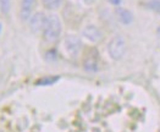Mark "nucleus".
Segmentation results:
<instances>
[{
    "label": "nucleus",
    "instance_id": "obj_1",
    "mask_svg": "<svg viewBox=\"0 0 160 132\" xmlns=\"http://www.w3.org/2000/svg\"><path fill=\"white\" fill-rule=\"evenodd\" d=\"M62 31L61 20L58 15H49L47 18V23L43 29V37L47 43H54L59 39Z\"/></svg>",
    "mask_w": 160,
    "mask_h": 132
},
{
    "label": "nucleus",
    "instance_id": "obj_2",
    "mask_svg": "<svg viewBox=\"0 0 160 132\" xmlns=\"http://www.w3.org/2000/svg\"><path fill=\"white\" fill-rule=\"evenodd\" d=\"M108 53L112 60H120L126 53V40L121 36L112 37L108 44Z\"/></svg>",
    "mask_w": 160,
    "mask_h": 132
},
{
    "label": "nucleus",
    "instance_id": "obj_3",
    "mask_svg": "<svg viewBox=\"0 0 160 132\" xmlns=\"http://www.w3.org/2000/svg\"><path fill=\"white\" fill-rule=\"evenodd\" d=\"M98 61H99V55L97 49L91 48L84 53V58H83V69L86 71L89 72H94L98 70Z\"/></svg>",
    "mask_w": 160,
    "mask_h": 132
},
{
    "label": "nucleus",
    "instance_id": "obj_4",
    "mask_svg": "<svg viewBox=\"0 0 160 132\" xmlns=\"http://www.w3.org/2000/svg\"><path fill=\"white\" fill-rule=\"evenodd\" d=\"M64 47L70 56H77L82 50V40L77 36H67L64 40Z\"/></svg>",
    "mask_w": 160,
    "mask_h": 132
},
{
    "label": "nucleus",
    "instance_id": "obj_5",
    "mask_svg": "<svg viewBox=\"0 0 160 132\" xmlns=\"http://www.w3.org/2000/svg\"><path fill=\"white\" fill-rule=\"evenodd\" d=\"M47 18L48 16H45V13L38 11V13H33L31 16V18L28 20L29 21V27H31V31L34 32V33H39L43 32L45 23H47Z\"/></svg>",
    "mask_w": 160,
    "mask_h": 132
},
{
    "label": "nucleus",
    "instance_id": "obj_6",
    "mask_svg": "<svg viewBox=\"0 0 160 132\" xmlns=\"http://www.w3.org/2000/svg\"><path fill=\"white\" fill-rule=\"evenodd\" d=\"M82 34H83V37H86L89 42H93V43H98L103 39L102 31L93 25H88L84 27V29L82 31Z\"/></svg>",
    "mask_w": 160,
    "mask_h": 132
},
{
    "label": "nucleus",
    "instance_id": "obj_7",
    "mask_svg": "<svg viewBox=\"0 0 160 132\" xmlns=\"http://www.w3.org/2000/svg\"><path fill=\"white\" fill-rule=\"evenodd\" d=\"M37 4V0H22L21 1V10H20V16L22 21H27L31 18L33 9Z\"/></svg>",
    "mask_w": 160,
    "mask_h": 132
},
{
    "label": "nucleus",
    "instance_id": "obj_8",
    "mask_svg": "<svg viewBox=\"0 0 160 132\" xmlns=\"http://www.w3.org/2000/svg\"><path fill=\"white\" fill-rule=\"evenodd\" d=\"M115 13H116L118 20L120 21L121 23H123V25H130L133 21V15H132V13L130 10H127V9L116 8Z\"/></svg>",
    "mask_w": 160,
    "mask_h": 132
},
{
    "label": "nucleus",
    "instance_id": "obj_9",
    "mask_svg": "<svg viewBox=\"0 0 160 132\" xmlns=\"http://www.w3.org/2000/svg\"><path fill=\"white\" fill-rule=\"evenodd\" d=\"M59 76H45V77H42L36 81V84L37 86H52L55 82L59 81Z\"/></svg>",
    "mask_w": 160,
    "mask_h": 132
},
{
    "label": "nucleus",
    "instance_id": "obj_10",
    "mask_svg": "<svg viewBox=\"0 0 160 132\" xmlns=\"http://www.w3.org/2000/svg\"><path fill=\"white\" fill-rule=\"evenodd\" d=\"M43 6L48 10H55L61 6V4L64 3V0H42Z\"/></svg>",
    "mask_w": 160,
    "mask_h": 132
},
{
    "label": "nucleus",
    "instance_id": "obj_11",
    "mask_svg": "<svg viewBox=\"0 0 160 132\" xmlns=\"http://www.w3.org/2000/svg\"><path fill=\"white\" fill-rule=\"evenodd\" d=\"M147 6L150 10L160 13V0H149L147 3Z\"/></svg>",
    "mask_w": 160,
    "mask_h": 132
},
{
    "label": "nucleus",
    "instance_id": "obj_12",
    "mask_svg": "<svg viewBox=\"0 0 160 132\" xmlns=\"http://www.w3.org/2000/svg\"><path fill=\"white\" fill-rule=\"evenodd\" d=\"M0 8L4 13H8L10 11V0H0Z\"/></svg>",
    "mask_w": 160,
    "mask_h": 132
},
{
    "label": "nucleus",
    "instance_id": "obj_13",
    "mask_svg": "<svg viewBox=\"0 0 160 132\" xmlns=\"http://www.w3.org/2000/svg\"><path fill=\"white\" fill-rule=\"evenodd\" d=\"M121 0H110V3L111 4H115V5H118V4H120Z\"/></svg>",
    "mask_w": 160,
    "mask_h": 132
},
{
    "label": "nucleus",
    "instance_id": "obj_14",
    "mask_svg": "<svg viewBox=\"0 0 160 132\" xmlns=\"http://www.w3.org/2000/svg\"><path fill=\"white\" fill-rule=\"evenodd\" d=\"M158 32H159V34H160V27L158 28Z\"/></svg>",
    "mask_w": 160,
    "mask_h": 132
},
{
    "label": "nucleus",
    "instance_id": "obj_15",
    "mask_svg": "<svg viewBox=\"0 0 160 132\" xmlns=\"http://www.w3.org/2000/svg\"><path fill=\"white\" fill-rule=\"evenodd\" d=\"M0 31H1V25H0Z\"/></svg>",
    "mask_w": 160,
    "mask_h": 132
}]
</instances>
